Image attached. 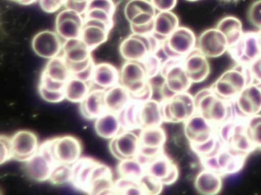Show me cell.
I'll use <instances>...</instances> for the list:
<instances>
[{
  "mask_svg": "<svg viewBox=\"0 0 261 195\" xmlns=\"http://www.w3.org/2000/svg\"><path fill=\"white\" fill-rule=\"evenodd\" d=\"M194 97L197 114L202 116L215 126H219L238 117L233 101L222 99L211 88L198 91Z\"/></svg>",
  "mask_w": 261,
  "mask_h": 195,
  "instance_id": "1",
  "label": "cell"
},
{
  "mask_svg": "<svg viewBox=\"0 0 261 195\" xmlns=\"http://www.w3.org/2000/svg\"><path fill=\"white\" fill-rule=\"evenodd\" d=\"M253 82L248 65L238 64L224 72L211 88L222 99L233 101L247 85Z\"/></svg>",
  "mask_w": 261,
  "mask_h": 195,
  "instance_id": "2",
  "label": "cell"
},
{
  "mask_svg": "<svg viewBox=\"0 0 261 195\" xmlns=\"http://www.w3.org/2000/svg\"><path fill=\"white\" fill-rule=\"evenodd\" d=\"M160 74L164 80V99L175 94L187 92L192 85L185 70L184 58H167L163 61Z\"/></svg>",
  "mask_w": 261,
  "mask_h": 195,
  "instance_id": "3",
  "label": "cell"
},
{
  "mask_svg": "<svg viewBox=\"0 0 261 195\" xmlns=\"http://www.w3.org/2000/svg\"><path fill=\"white\" fill-rule=\"evenodd\" d=\"M162 43L153 34L140 35L132 33L120 44V55L126 61L142 62L149 55L158 53Z\"/></svg>",
  "mask_w": 261,
  "mask_h": 195,
  "instance_id": "4",
  "label": "cell"
},
{
  "mask_svg": "<svg viewBox=\"0 0 261 195\" xmlns=\"http://www.w3.org/2000/svg\"><path fill=\"white\" fill-rule=\"evenodd\" d=\"M161 105L164 122L185 123L196 114L195 97L188 91L173 94L164 99Z\"/></svg>",
  "mask_w": 261,
  "mask_h": 195,
  "instance_id": "5",
  "label": "cell"
},
{
  "mask_svg": "<svg viewBox=\"0 0 261 195\" xmlns=\"http://www.w3.org/2000/svg\"><path fill=\"white\" fill-rule=\"evenodd\" d=\"M196 47L195 33L189 27H178L163 41L160 50L167 58H184Z\"/></svg>",
  "mask_w": 261,
  "mask_h": 195,
  "instance_id": "6",
  "label": "cell"
},
{
  "mask_svg": "<svg viewBox=\"0 0 261 195\" xmlns=\"http://www.w3.org/2000/svg\"><path fill=\"white\" fill-rule=\"evenodd\" d=\"M91 50L80 38L64 41L62 56L66 60L72 76H76L94 63Z\"/></svg>",
  "mask_w": 261,
  "mask_h": 195,
  "instance_id": "7",
  "label": "cell"
},
{
  "mask_svg": "<svg viewBox=\"0 0 261 195\" xmlns=\"http://www.w3.org/2000/svg\"><path fill=\"white\" fill-rule=\"evenodd\" d=\"M246 157L233 152L224 145L218 153L201 158V161L204 169L217 172L223 177L239 172L244 166Z\"/></svg>",
  "mask_w": 261,
  "mask_h": 195,
  "instance_id": "8",
  "label": "cell"
},
{
  "mask_svg": "<svg viewBox=\"0 0 261 195\" xmlns=\"http://www.w3.org/2000/svg\"><path fill=\"white\" fill-rule=\"evenodd\" d=\"M140 152L137 158L146 166L153 158L163 152V146L166 141L164 129L160 126L143 128L140 134Z\"/></svg>",
  "mask_w": 261,
  "mask_h": 195,
  "instance_id": "9",
  "label": "cell"
},
{
  "mask_svg": "<svg viewBox=\"0 0 261 195\" xmlns=\"http://www.w3.org/2000/svg\"><path fill=\"white\" fill-rule=\"evenodd\" d=\"M238 64L249 65L261 56V43L258 32H249L227 50Z\"/></svg>",
  "mask_w": 261,
  "mask_h": 195,
  "instance_id": "10",
  "label": "cell"
},
{
  "mask_svg": "<svg viewBox=\"0 0 261 195\" xmlns=\"http://www.w3.org/2000/svg\"><path fill=\"white\" fill-rule=\"evenodd\" d=\"M235 111L240 118L248 117L259 114L261 111V85L253 83L247 85L233 100Z\"/></svg>",
  "mask_w": 261,
  "mask_h": 195,
  "instance_id": "11",
  "label": "cell"
},
{
  "mask_svg": "<svg viewBox=\"0 0 261 195\" xmlns=\"http://www.w3.org/2000/svg\"><path fill=\"white\" fill-rule=\"evenodd\" d=\"M149 82L143 62L126 61L122 66L120 70V84L129 91L131 95L141 91Z\"/></svg>",
  "mask_w": 261,
  "mask_h": 195,
  "instance_id": "12",
  "label": "cell"
},
{
  "mask_svg": "<svg viewBox=\"0 0 261 195\" xmlns=\"http://www.w3.org/2000/svg\"><path fill=\"white\" fill-rule=\"evenodd\" d=\"M63 44V40L56 30H42L32 40V47L35 53L48 60L62 55Z\"/></svg>",
  "mask_w": 261,
  "mask_h": 195,
  "instance_id": "13",
  "label": "cell"
},
{
  "mask_svg": "<svg viewBox=\"0 0 261 195\" xmlns=\"http://www.w3.org/2000/svg\"><path fill=\"white\" fill-rule=\"evenodd\" d=\"M85 21L83 15L65 8L56 16V33L64 41L79 38L82 35Z\"/></svg>",
  "mask_w": 261,
  "mask_h": 195,
  "instance_id": "14",
  "label": "cell"
},
{
  "mask_svg": "<svg viewBox=\"0 0 261 195\" xmlns=\"http://www.w3.org/2000/svg\"><path fill=\"white\" fill-rule=\"evenodd\" d=\"M13 159L25 161L39 151L40 145L37 135L28 129H22L10 137Z\"/></svg>",
  "mask_w": 261,
  "mask_h": 195,
  "instance_id": "15",
  "label": "cell"
},
{
  "mask_svg": "<svg viewBox=\"0 0 261 195\" xmlns=\"http://www.w3.org/2000/svg\"><path fill=\"white\" fill-rule=\"evenodd\" d=\"M109 146L111 154L120 161L138 156L141 144L134 131H123L110 141Z\"/></svg>",
  "mask_w": 261,
  "mask_h": 195,
  "instance_id": "16",
  "label": "cell"
},
{
  "mask_svg": "<svg viewBox=\"0 0 261 195\" xmlns=\"http://www.w3.org/2000/svg\"><path fill=\"white\" fill-rule=\"evenodd\" d=\"M53 151L56 163L72 166L80 159L82 146L74 136L65 135L53 139Z\"/></svg>",
  "mask_w": 261,
  "mask_h": 195,
  "instance_id": "17",
  "label": "cell"
},
{
  "mask_svg": "<svg viewBox=\"0 0 261 195\" xmlns=\"http://www.w3.org/2000/svg\"><path fill=\"white\" fill-rule=\"evenodd\" d=\"M216 133L217 126L197 113L185 122V134L191 146L206 143Z\"/></svg>",
  "mask_w": 261,
  "mask_h": 195,
  "instance_id": "18",
  "label": "cell"
},
{
  "mask_svg": "<svg viewBox=\"0 0 261 195\" xmlns=\"http://www.w3.org/2000/svg\"><path fill=\"white\" fill-rule=\"evenodd\" d=\"M156 10L150 0H129L124 8V15L130 27L153 24Z\"/></svg>",
  "mask_w": 261,
  "mask_h": 195,
  "instance_id": "19",
  "label": "cell"
},
{
  "mask_svg": "<svg viewBox=\"0 0 261 195\" xmlns=\"http://www.w3.org/2000/svg\"><path fill=\"white\" fill-rule=\"evenodd\" d=\"M197 48L208 58H216L224 54L229 48L224 34L218 28L204 30L197 39Z\"/></svg>",
  "mask_w": 261,
  "mask_h": 195,
  "instance_id": "20",
  "label": "cell"
},
{
  "mask_svg": "<svg viewBox=\"0 0 261 195\" xmlns=\"http://www.w3.org/2000/svg\"><path fill=\"white\" fill-rule=\"evenodd\" d=\"M146 172L163 183L164 185L173 184L178 179V167L164 153L158 155L146 166Z\"/></svg>",
  "mask_w": 261,
  "mask_h": 195,
  "instance_id": "21",
  "label": "cell"
},
{
  "mask_svg": "<svg viewBox=\"0 0 261 195\" xmlns=\"http://www.w3.org/2000/svg\"><path fill=\"white\" fill-rule=\"evenodd\" d=\"M111 29L112 27L102 21L85 19L80 38L93 51L108 41Z\"/></svg>",
  "mask_w": 261,
  "mask_h": 195,
  "instance_id": "22",
  "label": "cell"
},
{
  "mask_svg": "<svg viewBox=\"0 0 261 195\" xmlns=\"http://www.w3.org/2000/svg\"><path fill=\"white\" fill-rule=\"evenodd\" d=\"M184 67L192 83L203 82L210 74L211 67L207 57L197 47L184 57Z\"/></svg>",
  "mask_w": 261,
  "mask_h": 195,
  "instance_id": "23",
  "label": "cell"
},
{
  "mask_svg": "<svg viewBox=\"0 0 261 195\" xmlns=\"http://www.w3.org/2000/svg\"><path fill=\"white\" fill-rule=\"evenodd\" d=\"M54 163L38 151L31 158L24 161V170L29 178L38 182L48 181Z\"/></svg>",
  "mask_w": 261,
  "mask_h": 195,
  "instance_id": "24",
  "label": "cell"
},
{
  "mask_svg": "<svg viewBox=\"0 0 261 195\" xmlns=\"http://www.w3.org/2000/svg\"><path fill=\"white\" fill-rule=\"evenodd\" d=\"M98 162L94 158H81L71 166V183L76 189L87 193L93 171Z\"/></svg>",
  "mask_w": 261,
  "mask_h": 195,
  "instance_id": "25",
  "label": "cell"
},
{
  "mask_svg": "<svg viewBox=\"0 0 261 195\" xmlns=\"http://www.w3.org/2000/svg\"><path fill=\"white\" fill-rule=\"evenodd\" d=\"M120 83V71L109 62H100L94 66L91 85L92 88L107 90Z\"/></svg>",
  "mask_w": 261,
  "mask_h": 195,
  "instance_id": "26",
  "label": "cell"
},
{
  "mask_svg": "<svg viewBox=\"0 0 261 195\" xmlns=\"http://www.w3.org/2000/svg\"><path fill=\"white\" fill-rule=\"evenodd\" d=\"M105 90L92 88L80 104V112L87 120H95L107 111L105 103Z\"/></svg>",
  "mask_w": 261,
  "mask_h": 195,
  "instance_id": "27",
  "label": "cell"
},
{
  "mask_svg": "<svg viewBox=\"0 0 261 195\" xmlns=\"http://www.w3.org/2000/svg\"><path fill=\"white\" fill-rule=\"evenodd\" d=\"M222 186V176L209 169L201 171L195 178V189L200 195H218Z\"/></svg>",
  "mask_w": 261,
  "mask_h": 195,
  "instance_id": "28",
  "label": "cell"
},
{
  "mask_svg": "<svg viewBox=\"0 0 261 195\" xmlns=\"http://www.w3.org/2000/svg\"><path fill=\"white\" fill-rule=\"evenodd\" d=\"M94 129L99 137L111 140L123 131L118 114L106 111L94 120Z\"/></svg>",
  "mask_w": 261,
  "mask_h": 195,
  "instance_id": "29",
  "label": "cell"
},
{
  "mask_svg": "<svg viewBox=\"0 0 261 195\" xmlns=\"http://www.w3.org/2000/svg\"><path fill=\"white\" fill-rule=\"evenodd\" d=\"M131 101L130 93L120 83L105 90V103L107 111L118 114L129 105Z\"/></svg>",
  "mask_w": 261,
  "mask_h": 195,
  "instance_id": "30",
  "label": "cell"
},
{
  "mask_svg": "<svg viewBox=\"0 0 261 195\" xmlns=\"http://www.w3.org/2000/svg\"><path fill=\"white\" fill-rule=\"evenodd\" d=\"M153 24V35L160 41H164L180 27L179 18L172 11L160 12L155 15Z\"/></svg>",
  "mask_w": 261,
  "mask_h": 195,
  "instance_id": "31",
  "label": "cell"
},
{
  "mask_svg": "<svg viewBox=\"0 0 261 195\" xmlns=\"http://www.w3.org/2000/svg\"><path fill=\"white\" fill-rule=\"evenodd\" d=\"M140 119L142 129L161 126L164 122L161 102L152 99L141 103Z\"/></svg>",
  "mask_w": 261,
  "mask_h": 195,
  "instance_id": "32",
  "label": "cell"
},
{
  "mask_svg": "<svg viewBox=\"0 0 261 195\" xmlns=\"http://www.w3.org/2000/svg\"><path fill=\"white\" fill-rule=\"evenodd\" d=\"M92 89L91 82L71 76L65 83V100L71 103L81 104Z\"/></svg>",
  "mask_w": 261,
  "mask_h": 195,
  "instance_id": "33",
  "label": "cell"
},
{
  "mask_svg": "<svg viewBox=\"0 0 261 195\" xmlns=\"http://www.w3.org/2000/svg\"><path fill=\"white\" fill-rule=\"evenodd\" d=\"M42 73L50 79L62 83H66L72 76L68 63L62 55L49 59Z\"/></svg>",
  "mask_w": 261,
  "mask_h": 195,
  "instance_id": "34",
  "label": "cell"
},
{
  "mask_svg": "<svg viewBox=\"0 0 261 195\" xmlns=\"http://www.w3.org/2000/svg\"><path fill=\"white\" fill-rule=\"evenodd\" d=\"M216 28L224 34L227 38L229 47L236 44L244 35L241 20L233 16L224 17L220 20Z\"/></svg>",
  "mask_w": 261,
  "mask_h": 195,
  "instance_id": "35",
  "label": "cell"
},
{
  "mask_svg": "<svg viewBox=\"0 0 261 195\" xmlns=\"http://www.w3.org/2000/svg\"><path fill=\"white\" fill-rule=\"evenodd\" d=\"M140 102L132 100L124 109L117 114L123 131L142 129L140 119Z\"/></svg>",
  "mask_w": 261,
  "mask_h": 195,
  "instance_id": "36",
  "label": "cell"
},
{
  "mask_svg": "<svg viewBox=\"0 0 261 195\" xmlns=\"http://www.w3.org/2000/svg\"><path fill=\"white\" fill-rule=\"evenodd\" d=\"M117 173L121 178L139 181L146 172V166L137 157L120 160L117 165Z\"/></svg>",
  "mask_w": 261,
  "mask_h": 195,
  "instance_id": "37",
  "label": "cell"
},
{
  "mask_svg": "<svg viewBox=\"0 0 261 195\" xmlns=\"http://www.w3.org/2000/svg\"><path fill=\"white\" fill-rule=\"evenodd\" d=\"M247 135L256 149H261V115L256 114L246 119Z\"/></svg>",
  "mask_w": 261,
  "mask_h": 195,
  "instance_id": "38",
  "label": "cell"
},
{
  "mask_svg": "<svg viewBox=\"0 0 261 195\" xmlns=\"http://www.w3.org/2000/svg\"><path fill=\"white\" fill-rule=\"evenodd\" d=\"M71 166L56 163L53 166L48 181L55 185H62L71 182Z\"/></svg>",
  "mask_w": 261,
  "mask_h": 195,
  "instance_id": "39",
  "label": "cell"
},
{
  "mask_svg": "<svg viewBox=\"0 0 261 195\" xmlns=\"http://www.w3.org/2000/svg\"><path fill=\"white\" fill-rule=\"evenodd\" d=\"M114 187L122 195H146L138 181L128 178L120 177L117 181H114Z\"/></svg>",
  "mask_w": 261,
  "mask_h": 195,
  "instance_id": "40",
  "label": "cell"
},
{
  "mask_svg": "<svg viewBox=\"0 0 261 195\" xmlns=\"http://www.w3.org/2000/svg\"><path fill=\"white\" fill-rule=\"evenodd\" d=\"M138 182L146 195H160L164 187V184L160 180L147 172L139 179Z\"/></svg>",
  "mask_w": 261,
  "mask_h": 195,
  "instance_id": "41",
  "label": "cell"
},
{
  "mask_svg": "<svg viewBox=\"0 0 261 195\" xmlns=\"http://www.w3.org/2000/svg\"><path fill=\"white\" fill-rule=\"evenodd\" d=\"M142 62L146 69L148 79H151L155 77L161 73L163 61H162L161 58L157 53L149 55Z\"/></svg>",
  "mask_w": 261,
  "mask_h": 195,
  "instance_id": "42",
  "label": "cell"
},
{
  "mask_svg": "<svg viewBox=\"0 0 261 195\" xmlns=\"http://www.w3.org/2000/svg\"><path fill=\"white\" fill-rule=\"evenodd\" d=\"M38 90L41 98L48 103L58 104L65 100L64 91H51L40 85L38 86Z\"/></svg>",
  "mask_w": 261,
  "mask_h": 195,
  "instance_id": "43",
  "label": "cell"
},
{
  "mask_svg": "<svg viewBox=\"0 0 261 195\" xmlns=\"http://www.w3.org/2000/svg\"><path fill=\"white\" fill-rule=\"evenodd\" d=\"M247 18L252 25L261 30V0H256L250 5Z\"/></svg>",
  "mask_w": 261,
  "mask_h": 195,
  "instance_id": "44",
  "label": "cell"
},
{
  "mask_svg": "<svg viewBox=\"0 0 261 195\" xmlns=\"http://www.w3.org/2000/svg\"><path fill=\"white\" fill-rule=\"evenodd\" d=\"M85 19H94L102 21L105 24H108L113 27L114 26V15L103 11L97 10V9H90L85 14Z\"/></svg>",
  "mask_w": 261,
  "mask_h": 195,
  "instance_id": "45",
  "label": "cell"
},
{
  "mask_svg": "<svg viewBox=\"0 0 261 195\" xmlns=\"http://www.w3.org/2000/svg\"><path fill=\"white\" fill-rule=\"evenodd\" d=\"M90 9H97L114 15L116 5L114 0H90L88 10Z\"/></svg>",
  "mask_w": 261,
  "mask_h": 195,
  "instance_id": "46",
  "label": "cell"
},
{
  "mask_svg": "<svg viewBox=\"0 0 261 195\" xmlns=\"http://www.w3.org/2000/svg\"><path fill=\"white\" fill-rule=\"evenodd\" d=\"M0 163L4 165V163L12 159V148L11 141H10V137L8 136L2 135L0 137Z\"/></svg>",
  "mask_w": 261,
  "mask_h": 195,
  "instance_id": "47",
  "label": "cell"
},
{
  "mask_svg": "<svg viewBox=\"0 0 261 195\" xmlns=\"http://www.w3.org/2000/svg\"><path fill=\"white\" fill-rule=\"evenodd\" d=\"M39 3L42 11L46 13H55L65 7L66 0H39Z\"/></svg>",
  "mask_w": 261,
  "mask_h": 195,
  "instance_id": "48",
  "label": "cell"
},
{
  "mask_svg": "<svg viewBox=\"0 0 261 195\" xmlns=\"http://www.w3.org/2000/svg\"><path fill=\"white\" fill-rule=\"evenodd\" d=\"M39 85L44 87L47 89L51 90V91H64L65 83L56 82V81L50 79L49 77L42 73Z\"/></svg>",
  "mask_w": 261,
  "mask_h": 195,
  "instance_id": "49",
  "label": "cell"
},
{
  "mask_svg": "<svg viewBox=\"0 0 261 195\" xmlns=\"http://www.w3.org/2000/svg\"><path fill=\"white\" fill-rule=\"evenodd\" d=\"M89 3L90 0H66L65 8L85 15L88 10Z\"/></svg>",
  "mask_w": 261,
  "mask_h": 195,
  "instance_id": "50",
  "label": "cell"
},
{
  "mask_svg": "<svg viewBox=\"0 0 261 195\" xmlns=\"http://www.w3.org/2000/svg\"><path fill=\"white\" fill-rule=\"evenodd\" d=\"M155 10L160 12H169L175 9L178 0H150Z\"/></svg>",
  "mask_w": 261,
  "mask_h": 195,
  "instance_id": "51",
  "label": "cell"
},
{
  "mask_svg": "<svg viewBox=\"0 0 261 195\" xmlns=\"http://www.w3.org/2000/svg\"><path fill=\"white\" fill-rule=\"evenodd\" d=\"M248 67L254 82L261 83V56L249 64Z\"/></svg>",
  "mask_w": 261,
  "mask_h": 195,
  "instance_id": "52",
  "label": "cell"
},
{
  "mask_svg": "<svg viewBox=\"0 0 261 195\" xmlns=\"http://www.w3.org/2000/svg\"><path fill=\"white\" fill-rule=\"evenodd\" d=\"M105 195H122L121 193L118 190H116L115 187H114L113 190H111V191L108 192V193H106Z\"/></svg>",
  "mask_w": 261,
  "mask_h": 195,
  "instance_id": "53",
  "label": "cell"
},
{
  "mask_svg": "<svg viewBox=\"0 0 261 195\" xmlns=\"http://www.w3.org/2000/svg\"><path fill=\"white\" fill-rule=\"evenodd\" d=\"M11 1L16 2V3H19V4L23 5L25 0H11Z\"/></svg>",
  "mask_w": 261,
  "mask_h": 195,
  "instance_id": "54",
  "label": "cell"
},
{
  "mask_svg": "<svg viewBox=\"0 0 261 195\" xmlns=\"http://www.w3.org/2000/svg\"><path fill=\"white\" fill-rule=\"evenodd\" d=\"M258 34H259V40H260V43H261V30H259V31H258Z\"/></svg>",
  "mask_w": 261,
  "mask_h": 195,
  "instance_id": "55",
  "label": "cell"
},
{
  "mask_svg": "<svg viewBox=\"0 0 261 195\" xmlns=\"http://www.w3.org/2000/svg\"><path fill=\"white\" fill-rule=\"evenodd\" d=\"M187 1L195 2V1H198V0H187Z\"/></svg>",
  "mask_w": 261,
  "mask_h": 195,
  "instance_id": "56",
  "label": "cell"
},
{
  "mask_svg": "<svg viewBox=\"0 0 261 195\" xmlns=\"http://www.w3.org/2000/svg\"><path fill=\"white\" fill-rule=\"evenodd\" d=\"M260 85H261V83H260Z\"/></svg>",
  "mask_w": 261,
  "mask_h": 195,
  "instance_id": "57",
  "label": "cell"
}]
</instances>
